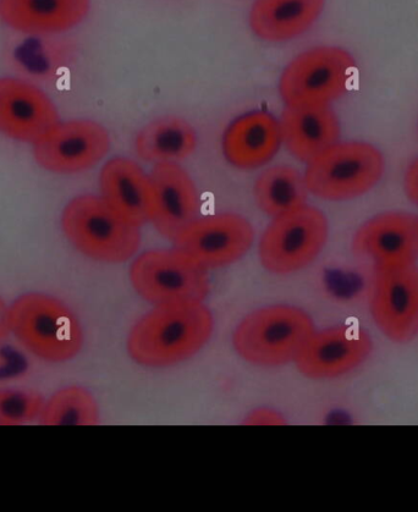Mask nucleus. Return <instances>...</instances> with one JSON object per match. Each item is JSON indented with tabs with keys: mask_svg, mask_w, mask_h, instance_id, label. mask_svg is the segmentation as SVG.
Segmentation results:
<instances>
[{
	"mask_svg": "<svg viewBox=\"0 0 418 512\" xmlns=\"http://www.w3.org/2000/svg\"><path fill=\"white\" fill-rule=\"evenodd\" d=\"M214 329L203 304L154 307L132 327L128 351L141 366L164 368L190 360L207 345Z\"/></svg>",
	"mask_w": 418,
	"mask_h": 512,
	"instance_id": "1",
	"label": "nucleus"
},
{
	"mask_svg": "<svg viewBox=\"0 0 418 512\" xmlns=\"http://www.w3.org/2000/svg\"><path fill=\"white\" fill-rule=\"evenodd\" d=\"M10 333L46 362L74 360L84 346L79 318L64 302L47 294L21 295L9 307Z\"/></svg>",
	"mask_w": 418,
	"mask_h": 512,
	"instance_id": "2",
	"label": "nucleus"
},
{
	"mask_svg": "<svg viewBox=\"0 0 418 512\" xmlns=\"http://www.w3.org/2000/svg\"><path fill=\"white\" fill-rule=\"evenodd\" d=\"M316 332L307 312L291 305H273L250 313L233 335L242 360L260 367H279L295 362Z\"/></svg>",
	"mask_w": 418,
	"mask_h": 512,
	"instance_id": "3",
	"label": "nucleus"
},
{
	"mask_svg": "<svg viewBox=\"0 0 418 512\" xmlns=\"http://www.w3.org/2000/svg\"><path fill=\"white\" fill-rule=\"evenodd\" d=\"M60 224L70 244L93 261L125 263L140 250L141 228L126 223L101 196L73 198L65 206Z\"/></svg>",
	"mask_w": 418,
	"mask_h": 512,
	"instance_id": "4",
	"label": "nucleus"
},
{
	"mask_svg": "<svg viewBox=\"0 0 418 512\" xmlns=\"http://www.w3.org/2000/svg\"><path fill=\"white\" fill-rule=\"evenodd\" d=\"M381 151L371 143L337 142L307 163L308 192L324 201L343 202L368 194L382 180Z\"/></svg>",
	"mask_w": 418,
	"mask_h": 512,
	"instance_id": "5",
	"label": "nucleus"
},
{
	"mask_svg": "<svg viewBox=\"0 0 418 512\" xmlns=\"http://www.w3.org/2000/svg\"><path fill=\"white\" fill-rule=\"evenodd\" d=\"M356 63L344 48L308 49L286 65L279 80L285 107H330L348 92Z\"/></svg>",
	"mask_w": 418,
	"mask_h": 512,
	"instance_id": "6",
	"label": "nucleus"
},
{
	"mask_svg": "<svg viewBox=\"0 0 418 512\" xmlns=\"http://www.w3.org/2000/svg\"><path fill=\"white\" fill-rule=\"evenodd\" d=\"M130 282L153 307L203 304L209 294L208 271L175 247L137 256Z\"/></svg>",
	"mask_w": 418,
	"mask_h": 512,
	"instance_id": "7",
	"label": "nucleus"
},
{
	"mask_svg": "<svg viewBox=\"0 0 418 512\" xmlns=\"http://www.w3.org/2000/svg\"><path fill=\"white\" fill-rule=\"evenodd\" d=\"M329 223L321 209L305 205L272 218L261 236L258 255L275 275H289L310 266L327 245Z\"/></svg>",
	"mask_w": 418,
	"mask_h": 512,
	"instance_id": "8",
	"label": "nucleus"
},
{
	"mask_svg": "<svg viewBox=\"0 0 418 512\" xmlns=\"http://www.w3.org/2000/svg\"><path fill=\"white\" fill-rule=\"evenodd\" d=\"M253 242L255 229L249 220L236 213L198 217L173 240L175 249L206 271L240 261Z\"/></svg>",
	"mask_w": 418,
	"mask_h": 512,
	"instance_id": "9",
	"label": "nucleus"
},
{
	"mask_svg": "<svg viewBox=\"0 0 418 512\" xmlns=\"http://www.w3.org/2000/svg\"><path fill=\"white\" fill-rule=\"evenodd\" d=\"M112 140L97 121H59L33 145V157L40 167L54 174L87 172L107 156Z\"/></svg>",
	"mask_w": 418,
	"mask_h": 512,
	"instance_id": "10",
	"label": "nucleus"
},
{
	"mask_svg": "<svg viewBox=\"0 0 418 512\" xmlns=\"http://www.w3.org/2000/svg\"><path fill=\"white\" fill-rule=\"evenodd\" d=\"M370 311L385 338L406 344L418 337V267L376 271Z\"/></svg>",
	"mask_w": 418,
	"mask_h": 512,
	"instance_id": "11",
	"label": "nucleus"
},
{
	"mask_svg": "<svg viewBox=\"0 0 418 512\" xmlns=\"http://www.w3.org/2000/svg\"><path fill=\"white\" fill-rule=\"evenodd\" d=\"M372 350L373 341L367 330L335 326L316 330L294 363L305 377L329 381L357 370Z\"/></svg>",
	"mask_w": 418,
	"mask_h": 512,
	"instance_id": "12",
	"label": "nucleus"
},
{
	"mask_svg": "<svg viewBox=\"0 0 418 512\" xmlns=\"http://www.w3.org/2000/svg\"><path fill=\"white\" fill-rule=\"evenodd\" d=\"M352 247L376 271L414 266L418 262V217L404 212L378 214L356 231Z\"/></svg>",
	"mask_w": 418,
	"mask_h": 512,
	"instance_id": "13",
	"label": "nucleus"
},
{
	"mask_svg": "<svg viewBox=\"0 0 418 512\" xmlns=\"http://www.w3.org/2000/svg\"><path fill=\"white\" fill-rule=\"evenodd\" d=\"M52 99L30 82L0 79V132L9 139L35 145L59 123Z\"/></svg>",
	"mask_w": 418,
	"mask_h": 512,
	"instance_id": "14",
	"label": "nucleus"
},
{
	"mask_svg": "<svg viewBox=\"0 0 418 512\" xmlns=\"http://www.w3.org/2000/svg\"><path fill=\"white\" fill-rule=\"evenodd\" d=\"M154 192L153 227L172 241L198 217L201 197L189 173L178 163L154 165L150 174Z\"/></svg>",
	"mask_w": 418,
	"mask_h": 512,
	"instance_id": "15",
	"label": "nucleus"
},
{
	"mask_svg": "<svg viewBox=\"0 0 418 512\" xmlns=\"http://www.w3.org/2000/svg\"><path fill=\"white\" fill-rule=\"evenodd\" d=\"M99 190L104 202L126 223L141 228L152 222L151 176L132 159L115 157L104 164L99 174Z\"/></svg>",
	"mask_w": 418,
	"mask_h": 512,
	"instance_id": "16",
	"label": "nucleus"
},
{
	"mask_svg": "<svg viewBox=\"0 0 418 512\" xmlns=\"http://www.w3.org/2000/svg\"><path fill=\"white\" fill-rule=\"evenodd\" d=\"M283 145L279 120L266 112L242 115L231 123L223 137V153L235 168L264 167Z\"/></svg>",
	"mask_w": 418,
	"mask_h": 512,
	"instance_id": "17",
	"label": "nucleus"
},
{
	"mask_svg": "<svg viewBox=\"0 0 418 512\" xmlns=\"http://www.w3.org/2000/svg\"><path fill=\"white\" fill-rule=\"evenodd\" d=\"M91 0H0V19L29 35L73 30L90 13Z\"/></svg>",
	"mask_w": 418,
	"mask_h": 512,
	"instance_id": "18",
	"label": "nucleus"
},
{
	"mask_svg": "<svg viewBox=\"0 0 418 512\" xmlns=\"http://www.w3.org/2000/svg\"><path fill=\"white\" fill-rule=\"evenodd\" d=\"M279 124L286 150L306 164L340 141V121L330 107H285Z\"/></svg>",
	"mask_w": 418,
	"mask_h": 512,
	"instance_id": "19",
	"label": "nucleus"
},
{
	"mask_svg": "<svg viewBox=\"0 0 418 512\" xmlns=\"http://www.w3.org/2000/svg\"><path fill=\"white\" fill-rule=\"evenodd\" d=\"M326 0H255L249 24L255 36L269 43L293 41L311 29Z\"/></svg>",
	"mask_w": 418,
	"mask_h": 512,
	"instance_id": "20",
	"label": "nucleus"
},
{
	"mask_svg": "<svg viewBox=\"0 0 418 512\" xmlns=\"http://www.w3.org/2000/svg\"><path fill=\"white\" fill-rule=\"evenodd\" d=\"M197 132L189 121L179 117L157 118L143 126L135 139V151L142 161L178 163L195 153Z\"/></svg>",
	"mask_w": 418,
	"mask_h": 512,
	"instance_id": "21",
	"label": "nucleus"
},
{
	"mask_svg": "<svg viewBox=\"0 0 418 512\" xmlns=\"http://www.w3.org/2000/svg\"><path fill=\"white\" fill-rule=\"evenodd\" d=\"M308 195L304 174L285 164L264 170L253 187L258 208L271 218L307 205Z\"/></svg>",
	"mask_w": 418,
	"mask_h": 512,
	"instance_id": "22",
	"label": "nucleus"
},
{
	"mask_svg": "<svg viewBox=\"0 0 418 512\" xmlns=\"http://www.w3.org/2000/svg\"><path fill=\"white\" fill-rule=\"evenodd\" d=\"M99 420L96 399L87 389L73 385L46 400L38 421L44 426H96Z\"/></svg>",
	"mask_w": 418,
	"mask_h": 512,
	"instance_id": "23",
	"label": "nucleus"
},
{
	"mask_svg": "<svg viewBox=\"0 0 418 512\" xmlns=\"http://www.w3.org/2000/svg\"><path fill=\"white\" fill-rule=\"evenodd\" d=\"M43 396L29 390H0V426L27 425L40 420Z\"/></svg>",
	"mask_w": 418,
	"mask_h": 512,
	"instance_id": "24",
	"label": "nucleus"
},
{
	"mask_svg": "<svg viewBox=\"0 0 418 512\" xmlns=\"http://www.w3.org/2000/svg\"><path fill=\"white\" fill-rule=\"evenodd\" d=\"M404 190L407 198L418 206V158L407 168L404 178Z\"/></svg>",
	"mask_w": 418,
	"mask_h": 512,
	"instance_id": "25",
	"label": "nucleus"
},
{
	"mask_svg": "<svg viewBox=\"0 0 418 512\" xmlns=\"http://www.w3.org/2000/svg\"><path fill=\"white\" fill-rule=\"evenodd\" d=\"M249 425H280L284 418L278 412L272 410H256L247 416Z\"/></svg>",
	"mask_w": 418,
	"mask_h": 512,
	"instance_id": "26",
	"label": "nucleus"
},
{
	"mask_svg": "<svg viewBox=\"0 0 418 512\" xmlns=\"http://www.w3.org/2000/svg\"><path fill=\"white\" fill-rule=\"evenodd\" d=\"M10 333L9 306L0 299V343Z\"/></svg>",
	"mask_w": 418,
	"mask_h": 512,
	"instance_id": "27",
	"label": "nucleus"
}]
</instances>
